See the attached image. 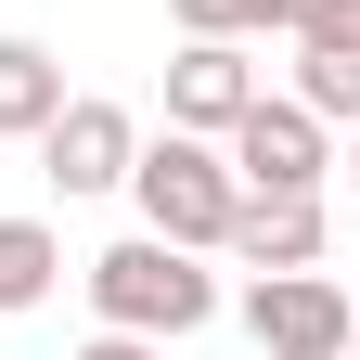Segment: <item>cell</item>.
Returning a JSON list of instances; mask_svg holds the SVG:
<instances>
[{"label":"cell","mask_w":360,"mask_h":360,"mask_svg":"<svg viewBox=\"0 0 360 360\" xmlns=\"http://www.w3.org/2000/svg\"><path fill=\"white\" fill-rule=\"evenodd\" d=\"M232 257L245 270H322V193H245L232 206Z\"/></svg>","instance_id":"obj_7"},{"label":"cell","mask_w":360,"mask_h":360,"mask_svg":"<svg viewBox=\"0 0 360 360\" xmlns=\"http://www.w3.org/2000/svg\"><path fill=\"white\" fill-rule=\"evenodd\" d=\"M167 13H180V39H245V26H309V0H167Z\"/></svg>","instance_id":"obj_11"},{"label":"cell","mask_w":360,"mask_h":360,"mask_svg":"<svg viewBox=\"0 0 360 360\" xmlns=\"http://www.w3.org/2000/svg\"><path fill=\"white\" fill-rule=\"evenodd\" d=\"M52 270H65V245H52V219H0V322L52 296Z\"/></svg>","instance_id":"obj_9"},{"label":"cell","mask_w":360,"mask_h":360,"mask_svg":"<svg viewBox=\"0 0 360 360\" xmlns=\"http://www.w3.org/2000/svg\"><path fill=\"white\" fill-rule=\"evenodd\" d=\"M347 360H360V322H347Z\"/></svg>","instance_id":"obj_13"},{"label":"cell","mask_w":360,"mask_h":360,"mask_svg":"<svg viewBox=\"0 0 360 360\" xmlns=\"http://www.w3.org/2000/svg\"><path fill=\"white\" fill-rule=\"evenodd\" d=\"M90 309H103L116 335H193V322H219V270L193 257V245H167V232H129V245H103L90 257Z\"/></svg>","instance_id":"obj_1"},{"label":"cell","mask_w":360,"mask_h":360,"mask_svg":"<svg viewBox=\"0 0 360 360\" xmlns=\"http://www.w3.org/2000/svg\"><path fill=\"white\" fill-rule=\"evenodd\" d=\"M347 322L360 309L322 283V270H257V296H245V335L270 360H347Z\"/></svg>","instance_id":"obj_4"},{"label":"cell","mask_w":360,"mask_h":360,"mask_svg":"<svg viewBox=\"0 0 360 360\" xmlns=\"http://www.w3.org/2000/svg\"><path fill=\"white\" fill-rule=\"evenodd\" d=\"M65 103V65L39 52V39H0V142H39Z\"/></svg>","instance_id":"obj_8"},{"label":"cell","mask_w":360,"mask_h":360,"mask_svg":"<svg viewBox=\"0 0 360 360\" xmlns=\"http://www.w3.org/2000/svg\"><path fill=\"white\" fill-rule=\"evenodd\" d=\"M129 193H142V232H167V245L219 257V245H232L245 180H232V155H219L206 129H167V142H142V155H129Z\"/></svg>","instance_id":"obj_2"},{"label":"cell","mask_w":360,"mask_h":360,"mask_svg":"<svg viewBox=\"0 0 360 360\" xmlns=\"http://www.w3.org/2000/svg\"><path fill=\"white\" fill-rule=\"evenodd\" d=\"M219 155H232L245 193H322V167H335L322 155V116H309V103H270V90L219 129Z\"/></svg>","instance_id":"obj_3"},{"label":"cell","mask_w":360,"mask_h":360,"mask_svg":"<svg viewBox=\"0 0 360 360\" xmlns=\"http://www.w3.org/2000/svg\"><path fill=\"white\" fill-rule=\"evenodd\" d=\"M245 103H257L245 39H180V52H167V129H206V142H219Z\"/></svg>","instance_id":"obj_6"},{"label":"cell","mask_w":360,"mask_h":360,"mask_svg":"<svg viewBox=\"0 0 360 360\" xmlns=\"http://www.w3.org/2000/svg\"><path fill=\"white\" fill-rule=\"evenodd\" d=\"M129 155H142V129H129V103H52V129H39V167H52V193H116Z\"/></svg>","instance_id":"obj_5"},{"label":"cell","mask_w":360,"mask_h":360,"mask_svg":"<svg viewBox=\"0 0 360 360\" xmlns=\"http://www.w3.org/2000/svg\"><path fill=\"white\" fill-rule=\"evenodd\" d=\"M296 103L309 116H360V39H296Z\"/></svg>","instance_id":"obj_10"},{"label":"cell","mask_w":360,"mask_h":360,"mask_svg":"<svg viewBox=\"0 0 360 360\" xmlns=\"http://www.w3.org/2000/svg\"><path fill=\"white\" fill-rule=\"evenodd\" d=\"M347 180H360V142H347Z\"/></svg>","instance_id":"obj_14"},{"label":"cell","mask_w":360,"mask_h":360,"mask_svg":"<svg viewBox=\"0 0 360 360\" xmlns=\"http://www.w3.org/2000/svg\"><path fill=\"white\" fill-rule=\"evenodd\" d=\"M77 360H167V347H155V335H116V322H103V335L77 347Z\"/></svg>","instance_id":"obj_12"}]
</instances>
